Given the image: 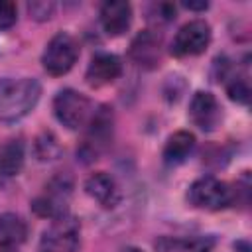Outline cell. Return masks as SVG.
<instances>
[{"label": "cell", "mask_w": 252, "mask_h": 252, "mask_svg": "<svg viewBox=\"0 0 252 252\" xmlns=\"http://www.w3.org/2000/svg\"><path fill=\"white\" fill-rule=\"evenodd\" d=\"M69 195H71V181L69 179H55L49 183L45 193L32 203V209L39 217H45L51 220L59 219V217L67 215Z\"/></svg>", "instance_id": "ba28073f"}, {"label": "cell", "mask_w": 252, "mask_h": 252, "mask_svg": "<svg viewBox=\"0 0 252 252\" xmlns=\"http://www.w3.org/2000/svg\"><path fill=\"white\" fill-rule=\"evenodd\" d=\"M77 57H79L77 41L69 33L59 32L47 41L43 55H41V63L49 75L59 77V75H65L67 71H71V67L77 63Z\"/></svg>", "instance_id": "8992f818"}, {"label": "cell", "mask_w": 252, "mask_h": 252, "mask_svg": "<svg viewBox=\"0 0 252 252\" xmlns=\"http://www.w3.org/2000/svg\"><path fill=\"white\" fill-rule=\"evenodd\" d=\"M81 242V224L77 219L63 215L53 219L39 238V252H75Z\"/></svg>", "instance_id": "5b68a950"}, {"label": "cell", "mask_w": 252, "mask_h": 252, "mask_svg": "<svg viewBox=\"0 0 252 252\" xmlns=\"http://www.w3.org/2000/svg\"><path fill=\"white\" fill-rule=\"evenodd\" d=\"M85 191L104 209H112L120 201V191L114 177L106 171H96L85 181Z\"/></svg>", "instance_id": "4fadbf2b"}, {"label": "cell", "mask_w": 252, "mask_h": 252, "mask_svg": "<svg viewBox=\"0 0 252 252\" xmlns=\"http://www.w3.org/2000/svg\"><path fill=\"white\" fill-rule=\"evenodd\" d=\"M18 20L16 4L10 0H0V30H10Z\"/></svg>", "instance_id": "ffe728a7"}, {"label": "cell", "mask_w": 252, "mask_h": 252, "mask_svg": "<svg viewBox=\"0 0 252 252\" xmlns=\"http://www.w3.org/2000/svg\"><path fill=\"white\" fill-rule=\"evenodd\" d=\"M193 148H195V136L187 130H179L167 138L163 148V159L169 165H177L189 158Z\"/></svg>", "instance_id": "2e32d148"}, {"label": "cell", "mask_w": 252, "mask_h": 252, "mask_svg": "<svg viewBox=\"0 0 252 252\" xmlns=\"http://www.w3.org/2000/svg\"><path fill=\"white\" fill-rule=\"evenodd\" d=\"M122 73V61L112 53H96L87 67V83L91 87H104L114 83Z\"/></svg>", "instance_id": "8fae6325"}, {"label": "cell", "mask_w": 252, "mask_h": 252, "mask_svg": "<svg viewBox=\"0 0 252 252\" xmlns=\"http://www.w3.org/2000/svg\"><path fill=\"white\" fill-rule=\"evenodd\" d=\"M112 108L102 104L98 106V110L93 112L89 124L85 126L87 132H85V138L77 150V156L83 159V161H93L96 159L104 148L110 144L112 140Z\"/></svg>", "instance_id": "7a4b0ae2"}, {"label": "cell", "mask_w": 252, "mask_h": 252, "mask_svg": "<svg viewBox=\"0 0 252 252\" xmlns=\"http://www.w3.org/2000/svg\"><path fill=\"white\" fill-rule=\"evenodd\" d=\"M53 112L55 118L69 130H81L89 124L94 108L93 102L79 91L63 89L57 93L53 100Z\"/></svg>", "instance_id": "3957f363"}, {"label": "cell", "mask_w": 252, "mask_h": 252, "mask_svg": "<svg viewBox=\"0 0 252 252\" xmlns=\"http://www.w3.org/2000/svg\"><path fill=\"white\" fill-rule=\"evenodd\" d=\"M183 6L189 8V10H207V8H209L207 2H185Z\"/></svg>", "instance_id": "7402d4cb"}, {"label": "cell", "mask_w": 252, "mask_h": 252, "mask_svg": "<svg viewBox=\"0 0 252 252\" xmlns=\"http://www.w3.org/2000/svg\"><path fill=\"white\" fill-rule=\"evenodd\" d=\"M124 252H140V250H136V248H126Z\"/></svg>", "instance_id": "603a6c76"}, {"label": "cell", "mask_w": 252, "mask_h": 252, "mask_svg": "<svg viewBox=\"0 0 252 252\" xmlns=\"http://www.w3.org/2000/svg\"><path fill=\"white\" fill-rule=\"evenodd\" d=\"M211 43V26L205 20H191L179 28L171 41V53L175 57H189L203 53Z\"/></svg>", "instance_id": "52a82bcc"}, {"label": "cell", "mask_w": 252, "mask_h": 252, "mask_svg": "<svg viewBox=\"0 0 252 252\" xmlns=\"http://www.w3.org/2000/svg\"><path fill=\"white\" fill-rule=\"evenodd\" d=\"M33 152L37 156L39 161H53L59 158L61 154V146L57 142V138L51 134V132H43L35 138V144H33Z\"/></svg>", "instance_id": "ac0fdd59"}, {"label": "cell", "mask_w": 252, "mask_h": 252, "mask_svg": "<svg viewBox=\"0 0 252 252\" xmlns=\"http://www.w3.org/2000/svg\"><path fill=\"white\" fill-rule=\"evenodd\" d=\"M28 236L26 220L16 213L0 215V248H14Z\"/></svg>", "instance_id": "9a60e30c"}, {"label": "cell", "mask_w": 252, "mask_h": 252, "mask_svg": "<svg viewBox=\"0 0 252 252\" xmlns=\"http://www.w3.org/2000/svg\"><path fill=\"white\" fill-rule=\"evenodd\" d=\"M232 81L226 83V93L232 100L240 102V104H246L248 98H250V85L244 77H230Z\"/></svg>", "instance_id": "d6986e66"}, {"label": "cell", "mask_w": 252, "mask_h": 252, "mask_svg": "<svg viewBox=\"0 0 252 252\" xmlns=\"http://www.w3.org/2000/svg\"><path fill=\"white\" fill-rule=\"evenodd\" d=\"M187 199L197 209L220 211V209L232 205L234 191L230 189L228 183H224V181H220V179H217L213 175H205V177H199L189 187Z\"/></svg>", "instance_id": "277c9868"}, {"label": "cell", "mask_w": 252, "mask_h": 252, "mask_svg": "<svg viewBox=\"0 0 252 252\" xmlns=\"http://www.w3.org/2000/svg\"><path fill=\"white\" fill-rule=\"evenodd\" d=\"M41 85L30 77L0 79V120L16 122L30 114L37 104Z\"/></svg>", "instance_id": "6da1fadb"}, {"label": "cell", "mask_w": 252, "mask_h": 252, "mask_svg": "<svg viewBox=\"0 0 252 252\" xmlns=\"http://www.w3.org/2000/svg\"><path fill=\"white\" fill-rule=\"evenodd\" d=\"M28 12L35 20H49L55 12V4L53 2H30Z\"/></svg>", "instance_id": "44dd1931"}, {"label": "cell", "mask_w": 252, "mask_h": 252, "mask_svg": "<svg viewBox=\"0 0 252 252\" xmlns=\"http://www.w3.org/2000/svg\"><path fill=\"white\" fill-rule=\"evenodd\" d=\"M24 167V144L22 140H8L0 148V175L14 177Z\"/></svg>", "instance_id": "e0dca14e"}, {"label": "cell", "mask_w": 252, "mask_h": 252, "mask_svg": "<svg viewBox=\"0 0 252 252\" xmlns=\"http://www.w3.org/2000/svg\"><path fill=\"white\" fill-rule=\"evenodd\" d=\"M213 246H215L213 236H193V238L163 236L156 242V252H211Z\"/></svg>", "instance_id": "5bb4252c"}, {"label": "cell", "mask_w": 252, "mask_h": 252, "mask_svg": "<svg viewBox=\"0 0 252 252\" xmlns=\"http://www.w3.org/2000/svg\"><path fill=\"white\" fill-rule=\"evenodd\" d=\"M132 22V6L122 0L104 2L100 8V26L108 35H122Z\"/></svg>", "instance_id": "7c38bea8"}, {"label": "cell", "mask_w": 252, "mask_h": 252, "mask_svg": "<svg viewBox=\"0 0 252 252\" xmlns=\"http://www.w3.org/2000/svg\"><path fill=\"white\" fill-rule=\"evenodd\" d=\"M189 118L203 132H213L222 118L220 106L215 94L209 91H197L189 104Z\"/></svg>", "instance_id": "9c48e42d"}, {"label": "cell", "mask_w": 252, "mask_h": 252, "mask_svg": "<svg viewBox=\"0 0 252 252\" xmlns=\"http://www.w3.org/2000/svg\"><path fill=\"white\" fill-rule=\"evenodd\" d=\"M2 252H14L12 248H2Z\"/></svg>", "instance_id": "cb8c5ba5"}, {"label": "cell", "mask_w": 252, "mask_h": 252, "mask_svg": "<svg viewBox=\"0 0 252 252\" xmlns=\"http://www.w3.org/2000/svg\"><path fill=\"white\" fill-rule=\"evenodd\" d=\"M130 57L146 69H154L156 65H159V57H161V39L156 32L152 30H144L140 32L132 45H130Z\"/></svg>", "instance_id": "30bf717a"}]
</instances>
